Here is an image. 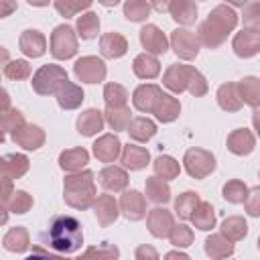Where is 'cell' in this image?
<instances>
[{
    "instance_id": "27",
    "label": "cell",
    "mask_w": 260,
    "mask_h": 260,
    "mask_svg": "<svg viewBox=\"0 0 260 260\" xmlns=\"http://www.w3.org/2000/svg\"><path fill=\"white\" fill-rule=\"evenodd\" d=\"M169 14L175 22L189 26L197 20V4L193 0H171L169 2Z\"/></svg>"
},
{
    "instance_id": "34",
    "label": "cell",
    "mask_w": 260,
    "mask_h": 260,
    "mask_svg": "<svg viewBox=\"0 0 260 260\" xmlns=\"http://www.w3.org/2000/svg\"><path fill=\"white\" fill-rule=\"evenodd\" d=\"M2 246H4V250H8V252H16V254L26 252V250L30 248V238H28L26 228H22V225L10 228V230L4 234V238H2Z\"/></svg>"
},
{
    "instance_id": "20",
    "label": "cell",
    "mask_w": 260,
    "mask_h": 260,
    "mask_svg": "<svg viewBox=\"0 0 260 260\" xmlns=\"http://www.w3.org/2000/svg\"><path fill=\"white\" fill-rule=\"evenodd\" d=\"M228 150L236 156H246L256 148V138L248 128H236L228 134Z\"/></svg>"
},
{
    "instance_id": "23",
    "label": "cell",
    "mask_w": 260,
    "mask_h": 260,
    "mask_svg": "<svg viewBox=\"0 0 260 260\" xmlns=\"http://www.w3.org/2000/svg\"><path fill=\"white\" fill-rule=\"evenodd\" d=\"M0 167H2V179H20L22 175H26L30 162H28V156L26 154H20V152H12V154H4L0 158Z\"/></svg>"
},
{
    "instance_id": "38",
    "label": "cell",
    "mask_w": 260,
    "mask_h": 260,
    "mask_svg": "<svg viewBox=\"0 0 260 260\" xmlns=\"http://www.w3.org/2000/svg\"><path fill=\"white\" fill-rule=\"evenodd\" d=\"M75 30L77 35L83 39V41H91L98 37L100 32V16L95 12H83L81 16H77V22H75Z\"/></svg>"
},
{
    "instance_id": "40",
    "label": "cell",
    "mask_w": 260,
    "mask_h": 260,
    "mask_svg": "<svg viewBox=\"0 0 260 260\" xmlns=\"http://www.w3.org/2000/svg\"><path fill=\"white\" fill-rule=\"evenodd\" d=\"M191 221H193V225H195L197 230H201V232L213 230V228H215V209H213V205H211L209 201H201L199 207L193 211Z\"/></svg>"
},
{
    "instance_id": "19",
    "label": "cell",
    "mask_w": 260,
    "mask_h": 260,
    "mask_svg": "<svg viewBox=\"0 0 260 260\" xmlns=\"http://www.w3.org/2000/svg\"><path fill=\"white\" fill-rule=\"evenodd\" d=\"M93 213H95L100 225L102 228H108V225H112L118 219V215H120V203L114 199V195L102 193V195H98V199L93 203Z\"/></svg>"
},
{
    "instance_id": "31",
    "label": "cell",
    "mask_w": 260,
    "mask_h": 260,
    "mask_svg": "<svg viewBox=\"0 0 260 260\" xmlns=\"http://www.w3.org/2000/svg\"><path fill=\"white\" fill-rule=\"evenodd\" d=\"M152 114H154V118H156L158 122H162V124L175 122V120L179 118V114H181V104H179V100H177L175 95L162 93L160 100L156 102Z\"/></svg>"
},
{
    "instance_id": "9",
    "label": "cell",
    "mask_w": 260,
    "mask_h": 260,
    "mask_svg": "<svg viewBox=\"0 0 260 260\" xmlns=\"http://www.w3.org/2000/svg\"><path fill=\"white\" fill-rule=\"evenodd\" d=\"M191 73H193V65H183V63H173L167 67V71L162 73V85L173 91V93H183L189 89V81H191Z\"/></svg>"
},
{
    "instance_id": "17",
    "label": "cell",
    "mask_w": 260,
    "mask_h": 260,
    "mask_svg": "<svg viewBox=\"0 0 260 260\" xmlns=\"http://www.w3.org/2000/svg\"><path fill=\"white\" fill-rule=\"evenodd\" d=\"M98 181H100V185H102L106 191L120 193V191H126L130 179H128L126 169L116 167V165H108V167H104V169L98 173Z\"/></svg>"
},
{
    "instance_id": "54",
    "label": "cell",
    "mask_w": 260,
    "mask_h": 260,
    "mask_svg": "<svg viewBox=\"0 0 260 260\" xmlns=\"http://www.w3.org/2000/svg\"><path fill=\"white\" fill-rule=\"evenodd\" d=\"M134 260H160V258H158V252L150 244H140L134 252Z\"/></svg>"
},
{
    "instance_id": "18",
    "label": "cell",
    "mask_w": 260,
    "mask_h": 260,
    "mask_svg": "<svg viewBox=\"0 0 260 260\" xmlns=\"http://www.w3.org/2000/svg\"><path fill=\"white\" fill-rule=\"evenodd\" d=\"M232 49L242 59H250V57L258 55L260 53V32L242 28L240 32H236V37L232 41Z\"/></svg>"
},
{
    "instance_id": "39",
    "label": "cell",
    "mask_w": 260,
    "mask_h": 260,
    "mask_svg": "<svg viewBox=\"0 0 260 260\" xmlns=\"http://www.w3.org/2000/svg\"><path fill=\"white\" fill-rule=\"evenodd\" d=\"M152 169H154V175L160 177V179H165V181H173V179H177L179 173H181L179 160L173 158V156H169V154L156 156L154 162H152Z\"/></svg>"
},
{
    "instance_id": "33",
    "label": "cell",
    "mask_w": 260,
    "mask_h": 260,
    "mask_svg": "<svg viewBox=\"0 0 260 260\" xmlns=\"http://www.w3.org/2000/svg\"><path fill=\"white\" fill-rule=\"evenodd\" d=\"M144 193H146V199L152 201V203H156V205H160V203L165 205V203L171 201V187H169V183L165 179L156 177V175L146 179Z\"/></svg>"
},
{
    "instance_id": "56",
    "label": "cell",
    "mask_w": 260,
    "mask_h": 260,
    "mask_svg": "<svg viewBox=\"0 0 260 260\" xmlns=\"http://www.w3.org/2000/svg\"><path fill=\"white\" fill-rule=\"evenodd\" d=\"M12 10H16V4L14 2H8V0H0V16H8Z\"/></svg>"
},
{
    "instance_id": "5",
    "label": "cell",
    "mask_w": 260,
    "mask_h": 260,
    "mask_svg": "<svg viewBox=\"0 0 260 260\" xmlns=\"http://www.w3.org/2000/svg\"><path fill=\"white\" fill-rule=\"evenodd\" d=\"M77 53V32L69 24H59L51 32V55L59 61H67Z\"/></svg>"
},
{
    "instance_id": "12",
    "label": "cell",
    "mask_w": 260,
    "mask_h": 260,
    "mask_svg": "<svg viewBox=\"0 0 260 260\" xmlns=\"http://www.w3.org/2000/svg\"><path fill=\"white\" fill-rule=\"evenodd\" d=\"M146 228L154 238H169L175 228V217L165 207H154L146 215Z\"/></svg>"
},
{
    "instance_id": "24",
    "label": "cell",
    "mask_w": 260,
    "mask_h": 260,
    "mask_svg": "<svg viewBox=\"0 0 260 260\" xmlns=\"http://www.w3.org/2000/svg\"><path fill=\"white\" fill-rule=\"evenodd\" d=\"M89 162V152L83 146H75V148H65L59 154V167L65 173H79L83 171V167Z\"/></svg>"
},
{
    "instance_id": "45",
    "label": "cell",
    "mask_w": 260,
    "mask_h": 260,
    "mask_svg": "<svg viewBox=\"0 0 260 260\" xmlns=\"http://www.w3.org/2000/svg\"><path fill=\"white\" fill-rule=\"evenodd\" d=\"M104 102L106 108H124L128 102V91L120 83H106L104 85Z\"/></svg>"
},
{
    "instance_id": "48",
    "label": "cell",
    "mask_w": 260,
    "mask_h": 260,
    "mask_svg": "<svg viewBox=\"0 0 260 260\" xmlns=\"http://www.w3.org/2000/svg\"><path fill=\"white\" fill-rule=\"evenodd\" d=\"M242 22L246 30L260 32V2H248L242 8Z\"/></svg>"
},
{
    "instance_id": "41",
    "label": "cell",
    "mask_w": 260,
    "mask_h": 260,
    "mask_svg": "<svg viewBox=\"0 0 260 260\" xmlns=\"http://www.w3.org/2000/svg\"><path fill=\"white\" fill-rule=\"evenodd\" d=\"M201 199H199V193L195 191H185L181 193L177 199H175V213L181 217V219H191L193 211L199 207Z\"/></svg>"
},
{
    "instance_id": "4",
    "label": "cell",
    "mask_w": 260,
    "mask_h": 260,
    "mask_svg": "<svg viewBox=\"0 0 260 260\" xmlns=\"http://www.w3.org/2000/svg\"><path fill=\"white\" fill-rule=\"evenodd\" d=\"M69 77H67V71L61 67V65H55V63H47L43 67H39L32 75V89L39 93V95H55L59 91V87L63 83H67Z\"/></svg>"
},
{
    "instance_id": "55",
    "label": "cell",
    "mask_w": 260,
    "mask_h": 260,
    "mask_svg": "<svg viewBox=\"0 0 260 260\" xmlns=\"http://www.w3.org/2000/svg\"><path fill=\"white\" fill-rule=\"evenodd\" d=\"M14 191H16V189H12V181H10V179H2V205L8 203V199L12 197Z\"/></svg>"
},
{
    "instance_id": "61",
    "label": "cell",
    "mask_w": 260,
    "mask_h": 260,
    "mask_svg": "<svg viewBox=\"0 0 260 260\" xmlns=\"http://www.w3.org/2000/svg\"><path fill=\"white\" fill-rule=\"evenodd\" d=\"M258 250H260V236H258Z\"/></svg>"
},
{
    "instance_id": "6",
    "label": "cell",
    "mask_w": 260,
    "mask_h": 260,
    "mask_svg": "<svg viewBox=\"0 0 260 260\" xmlns=\"http://www.w3.org/2000/svg\"><path fill=\"white\" fill-rule=\"evenodd\" d=\"M183 167L191 179H205L215 171V156L205 148H189L183 156Z\"/></svg>"
},
{
    "instance_id": "10",
    "label": "cell",
    "mask_w": 260,
    "mask_h": 260,
    "mask_svg": "<svg viewBox=\"0 0 260 260\" xmlns=\"http://www.w3.org/2000/svg\"><path fill=\"white\" fill-rule=\"evenodd\" d=\"M120 213L130 219V221H140L144 219L148 213H146V199L140 191L136 189H128L120 195Z\"/></svg>"
},
{
    "instance_id": "43",
    "label": "cell",
    "mask_w": 260,
    "mask_h": 260,
    "mask_svg": "<svg viewBox=\"0 0 260 260\" xmlns=\"http://www.w3.org/2000/svg\"><path fill=\"white\" fill-rule=\"evenodd\" d=\"M122 10L130 22H144L150 16L152 6H150V2H144V0H126Z\"/></svg>"
},
{
    "instance_id": "44",
    "label": "cell",
    "mask_w": 260,
    "mask_h": 260,
    "mask_svg": "<svg viewBox=\"0 0 260 260\" xmlns=\"http://www.w3.org/2000/svg\"><path fill=\"white\" fill-rule=\"evenodd\" d=\"M248 191H250V189H248L246 183L240 181V179H230V181L223 183V187H221V195H223V199L230 201V203H234V205L244 203L246 197H248Z\"/></svg>"
},
{
    "instance_id": "57",
    "label": "cell",
    "mask_w": 260,
    "mask_h": 260,
    "mask_svg": "<svg viewBox=\"0 0 260 260\" xmlns=\"http://www.w3.org/2000/svg\"><path fill=\"white\" fill-rule=\"evenodd\" d=\"M162 260H191L185 252H179V250H171V252H167L165 254V258Z\"/></svg>"
},
{
    "instance_id": "2",
    "label": "cell",
    "mask_w": 260,
    "mask_h": 260,
    "mask_svg": "<svg viewBox=\"0 0 260 260\" xmlns=\"http://www.w3.org/2000/svg\"><path fill=\"white\" fill-rule=\"evenodd\" d=\"M238 26V14L230 4H217L197 28V39L207 49H217Z\"/></svg>"
},
{
    "instance_id": "7",
    "label": "cell",
    "mask_w": 260,
    "mask_h": 260,
    "mask_svg": "<svg viewBox=\"0 0 260 260\" xmlns=\"http://www.w3.org/2000/svg\"><path fill=\"white\" fill-rule=\"evenodd\" d=\"M73 73L79 81L83 83H100L106 79V63L95 57V55H85V57H79L73 65Z\"/></svg>"
},
{
    "instance_id": "50",
    "label": "cell",
    "mask_w": 260,
    "mask_h": 260,
    "mask_svg": "<svg viewBox=\"0 0 260 260\" xmlns=\"http://www.w3.org/2000/svg\"><path fill=\"white\" fill-rule=\"evenodd\" d=\"M193 230L189 228V225H185V223H175V228H173V232H171V236H169V240H171V244L175 246V248H189L191 244H193Z\"/></svg>"
},
{
    "instance_id": "13",
    "label": "cell",
    "mask_w": 260,
    "mask_h": 260,
    "mask_svg": "<svg viewBox=\"0 0 260 260\" xmlns=\"http://www.w3.org/2000/svg\"><path fill=\"white\" fill-rule=\"evenodd\" d=\"M160 95H162V89L158 85H154V83H142L132 93V106L138 112H142V114H152L156 102L160 100Z\"/></svg>"
},
{
    "instance_id": "35",
    "label": "cell",
    "mask_w": 260,
    "mask_h": 260,
    "mask_svg": "<svg viewBox=\"0 0 260 260\" xmlns=\"http://www.w3.org/2000/svg\"><path fill=\"white\" fill-rule=\"evenodd\" d=\"M126 132H128V136L132 140L146 142V140H150L156 134V124L150 118H146V116H136V118H132V122H130Z\"/></svg>"
},
{
    "instance_id": "21",
    "label": "cell",
    "mask_w": 260,
    "mask_h": 260,
    "mask_svg": "<svg viewBox=\"0 0 260 260\" xmlns=\"http://www.w3.org/2000/svg\"><path fill=\"white\" fill-rule=\"evenodd\" d=\"M100 53L106 59H120L128 53V41L120 32H104L100 37Z\"/></svg>"
},
{
    "instance_id": "28",
    "label": "cell",
    "mask_w": 260,
    "mask_h": 260,
    "mask_svg": "<svg viewBox=\"0 0 260 260\" xmlns=\"http://www.w3.org/2000/svg\"><path fill=\"white\" fill-rule=\"evenodd\" d=\"M132 71L138 79H154L160 73V61L156 59V55L140 53L132 61Z\"/></svg>"
},
{
    "instance_id": "42",
    "label": "cell",
    "mask_w": 260,
    "mask_h": 260,
    "mask_svg": "<svg viewBox=\"0 0 260 260\" xmlns=\"http://www.w3.org/2000/svg\"><path fill=\"white\" fill-rule=\"evenodd\" d=\"M118 256H120L118 246L104 242V244L85 248V252L79 258H75V260H118Z\"/></svg>"
},
{
    "instance_id": "47",
    "label": "cell",
    "mask_w": 260,
    "mask_h": 260,
    "mask_svg": "<svg viewBox=\"0 0 260 260\" xmlns=\"http://www.w3.org/2000/svg\"><path fill=\"white\" fill-rule=\"evenodd\" d=\"M4 77L10 79V81H20V79H26L30 75V65L28 61L24 59H14V61H8L2 69Z\"/></svg>"
},
{
    "instance_id": "25",
    "label": "cell",
    "mask_w": 260,
    "mask_h": 260,
    "mask_svg": "<svg viewBox=\"0 0 260 260\" xmlns=\"http://www.w3.org/2000/svg\"><path fill=\"white\" fill-rule=\"evenodd\" d=\"M150 160V152L144 148V146H138V144H126L122 146V154H120V162L124 165V169H130V171H140L148 165Z\"/></svg>"
},
{
    "instance_id": "36",
    "label": "cell",
    "mask_w": 260,
    "mask_h": 260,
    "mask_svg": "<svg viewBox=\"0 0 260 260\" xmlns=\"http://www.w3.org/2000/svg\"><path fill=\"white\" fill-rule=\"evenodd\" d=\"M219 234L223 238H228L230 242H240L248 236V223L242 215H230L221 221L219 225Z\"/></svg>"
},
{
    "instance_id": "29",
    "label": "cell",
    "mask_w": 260,
    "mask_h": 260,
    "mask_svg": "<svg viewBox=\"0 0 260 260\" xmlns=\"http://www.w3.org/2000/svg\"><path fill=\"white\" fill-rule=\"evenodd\" d=\"M205 254L211 258V260H225L234 254V242H230L228 238H223L221 234H211L205 238Z\"/></svg>"
},
{
    "instance_id": "3",
    "label": "cell",
    "mask_w": 260,
    "mask_h": 260,
    "mask_svg": "<svg viewBox=\"0 0 260 260\" xmlns=\"http://www.w3.org/2000/svg\"><path fill=\"white\" fill-rule=\"evenodd\" d=\"M63 199L73 209H89L98 199L93 173L83 169L79 173H69L63 181Z\"/></svg>"
},
{
    "instance_id": "60",
    "label": "cell",
    "mask_w": 260,
    "mask_h": 260,
    "mask_svg": "<svg viewBox=\"0 0 260 260\" xmlns=\"http://www.w3.org/2000/svg\"><path fill=\"white\" fill-rule=\"evenodd\" d=\"M24 260H51V258H47L45 254H39V252H32L30 256H26Z\"/></svg>"
},
{
    "instance_id": "58",
    "label": "cell",
    "mask_w": 260,
    "mask_h": 260,
    "mask_svg": "<svg viewBox=\"0 0 260 260\" xmlns=\"http://www.w3.org/2000/svg\"><path fill=\"white\" fill-rule=\"evenodd\" d=\"M252 126L256 130V134L260 136V110H254L252 112Z\"/></svg>"
},
{
    "instance_id": "32",
    "label": "cell",
    "mask_w": 260,
    "mask_h": 260,
    "mask_svg": "<svg viewBox=\"0 0 260 260\" xmlns=\"http://www.w3.org/2000/svg\"><path fill=\"white\" fill-rule=\"evenodd\" d=\"M238 91L242 98V104L258 110L260 108V77L256 75H248L244 79L238 81Z\"/></svg>"
},
{
    "instance_id": "16",
    "label": "cell",
    "mask_w": 260,
    "mask_h": 260,
    "mask_svg": "<svg viewBox=\"0 0 260 260\" xmlns=\"http://www.w3.org/2000/svg\"><path fill=\"white\" fill-rule=\"evenodd\" d=\"M18 49L30 57V59H37V57H43L45 51H47V39L41 30L37 28H26L20 32V39H18Z\"/></svg>"
},
{
    "instance_id": "30",
    "label": "cell",
    "mask_w": 260,
    "mask_h": 260,
    "mask_svg": "<svg viewBox=\"0 0 260 260\" xmlns=\"http://www.w3.org/2000/svg\"><path fill=\"white\" fill-rule=\"evenodd\" d=\"M215 100H217V106L223 110V112H238L244 104H242V98H240V91H238V83H221L217 87V93H215Z\"/></svg>"
},
{
    "instance_id": "26",
    "label": "cell",
    "mask_w": 260,
    "mask_h": 260,
    "mask_svg": "<svg viewBox=\"0 0 260 260\" xmlns=\"http://www.w3.org/2000/svg\"><path fill=\"white\" fill-rule=\"evenodd\" d=\"M55 98H57V104H59L61 110H77L81 106V102L85 100V93H83L81 85L67 81V83H63L59 87Z\"/></svg>"
},
{
    "instance_id": "11",
    "label": "cell",
    "mask_w": 260,
    "mask_h": 260,
    "mask_svg": "<svg viewBox=\"0 0 260 260\" xmlns=\"http://www.w3.org/2000/svg\"><path fill=\"white\" fill-rule=\"evenodd\" d=\"M140 45L150 55H165L169 51V39L156 24H144L140 28Z\"/></svg>"
},
{
    "instance_id": "8",
    "label": "cell",
    "mask_w": 260,
    "mask_h": 260,
    "mask_svg": "<svg viewBox=\"0 0 260 260\" xmlns=\"http://www.w3.org/2000/svg\"><path fill=\"white\" fill-rule=\"evenodd\" d=\"M169 43H171V49L175 51V55L179 59H183V61L195 59L197 53H199V47H201L197 35L191 32V30H187V28H175L171 32Z\"/></svg>"
},
{
    "instance_id": "15",
    "label": "cell",
    "mask_w": 260,
    "mask_h": 260,
    "mask_svg": "<svg viewBox=\"0 0 260 260\" xmlns=\"http://www.w3.org/2000/svg\"><path fill=\"white\" fill-rule=\"evenodd\" d=\"M12 142L24 150H39L45 144V130L37 124H24L12 134Z\"/></svg>"
},
{
    "instance_id": "53",
    "label": "cell",
    "mask_w": 260,
    "mask_h": 260,
    "mask_svg": "<svg viewBox=\"0 0 260 260\" xmlns=\"http://www.w3.org/2000/svg\"><path fill=\"white\" fill-rule=\"evenodd\" d=\"M244 207H246V213L248 215L260 217V185L258 187H252L248 191V197L244 201Z\"/></svg>"
},
{
    "instance_id": "46",
    "label": "cell",
    "mask_w": 260,
    "mask_h": 260,
    "mask_svg": "<svg viewBox=\"0 0 260 260\" xmlns=\"http://www.w3.org/2000/svg\"><path fill=\"white\" fill-rule=\"evenodd\" d=\"M32 203H35L32 195H28V193H26V191H22V189H16V191L12 193V197L8 199V203H4V207H6L10 213L20 215V213L30 211Z\"/></svg>"
},
{
    "instance_id": "1",
    "label": "cell",
    "mask_w": 260,
    "mask_h": 260,
    "mask_svg": "<svg viewBox=\"0 0 260 260\" xmlns=\"http://www.w3.org/2000/svg\"><path fill=\"white\" fill-rule=\"evenodd\" d=\"M41 242L47 250H53L55 254H73L81 250L83 244L81 223L73 215H55L47 232L41 234Z\"/></svg>"
},
{
    "instance_id": "52",
    "label": "cell",
    "mask_w": 260,
    "mask_h": 260,
    "mask_svg": "<svg viewBox=\"0 0 260 260\" xmlns=\"http://www.w3.org/2000/svg\"><path fill=\"white\" fill-rule=\"evenodd\" d=\"M207 89H209V83H207L205 75L199 69L193 67V73H191V81H189V89L187 91L191 95H195V98H201V95L207 93Z\"/></svg>"
},
{
    "instance_id": "49",
    "label": "cell",
    "mask_w": 260,
    "mask_h": 260,
    "mask_svg": "<svg viewBox=\"0 0 260 260\" xmlns=\"http://www.w3.org/2000/svg\"><path fill=\"white\" fill-rule=\"evenodd\" d=\"M53 6H55V10H57L61 16L71 18V16H77L79 12L87 10V8L91 6V2H89V0H81V2H71V0H55V2H53Z\"/></svg>"
},
{
    "instance_id": "22",
    "label": "cell",
    "mask_w": 260,
    "mask_h": 260,
    "mask_svg": "<svg viewBox=\"0 0 260 260\" xmlns=\"http://www.w3.org/2000/svg\"><path fill=\"white\" fill-rule=\"evenodd\" d=\"M104 124H106V118H104V112L95 110V108H87L79 114L75 126H77V132L81 136H95L98 132L104 130Z\"/></svg>"
},
{
    "instance_id": "51",
    "label": "cell",
    "mask_w": 260,
    "mask_h": 260,
    "mask_svg": "<svg viewBox=\"0 0 260 260\" xmlns=\"http://www.w3.org/2000/svg\"><path fill=\"white\" fill-rule=\"evenodd\" d=\"M26 122H24V116H22V112L20 110H16V108H10L8 112H4L2 114V132L4 134H14L18 128H22Z\"/></svg>"
},
{
    "instance_id": "37",
    "label": "cell",
    "mask_w": 260,
    "mask_h": 260,
    "mask_svg": "<svg viewBox=\"0 0 260 260\" xmlns=\"http://www.w3.org/2000/svg\"><path fill=\"white\" fill-rule=\"evenodd\" d=\"M104 118H106V124L114 132H122V130H128V126L132 122V112H130L128 106H124V108H106Z\"/></svg>"
},
{
    "instance_id": "59",
    "label": "cell",
    "mask_w": 260,
    "mask_h": 260,
    "mask_svg": "<svg viewBox=\"0 0 260 260\" xmlns=\"http://www.w3.org/2000/svg\"><path fill=\"white\" fill-rule=\"evenodd\" d=\"M2 102H4V106H2V114H4V112L10 110V98H8V91L6 89H2Z\"/></svg>"
},
{
    "instance_id": "14",
    "label": "cell",
    "mask_w": 260,
    "mask_h": 260,
    "mask_svg": "<svg viewBox=\"0 0 260 260\" xmlns=\"http://www.w3.org/2000/svg\"><path fill=\"white\" fill-rule=\"evenodd\" d=\"M91 150L100 162H116V158H120L122 154V142L116 134H102L93 142Z\"/></svg>"
}]
</instances>
